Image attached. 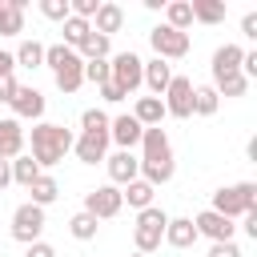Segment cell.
<instances>
[{
    "label": "cell",
    "mask_w": 257,
    "mask_h": 257,
    "mask_svg": "<svg viewBox=\"0 0 257 257\" xmlns=\"http://www.w3.org/2000/svg\"><path fill=\"white\" fill-rule=\"evenodd\" d=\"M177 173V161H173V145H169V133L157 124V128H145L141 137V181H149L153 189L173 181Z\"/></svg>",
    "instance_id": "1"
},
{
    "label": "cell",
    "mask_w": 257,
    "mask_h": 257,
    "mask_svg": "<svg viewBox=\"0 0 257 257\" xmlns=\"http://www.w3.org/2000/svg\"><path fill=\"white\" fill-rule=\"evenodd\" d=\"M68 149H72V133L64 124H52V120H36L32 124V153L28 157L40 165V173L52 169L56 161H64Z\"/></svg>",
    "instance_id": "2"
},
{
    "label": "cell",
    "mask_w": 257,
    "mask_h": 257,
    "mask_svg": "<svg viewBox=\"0 0 257 257\" xmlns=\"http://www.w3.org/2000/svg\"><path fill=\"white\" fill-rule=\"evenodd\" d=\"M44 64L52 68V80H56L60 92L72 96V92L84 84V60H80L72 48H64V44H44Z\"/></svg>",
    "instance_id": "3"
},
{
    "label": "cell",
    "mask_w": 257,
    "mask_h": 257,
    "mask_svg": "<svg viewBox=\"0 0 257 257\" xmlns=\"http://www.w3.org/2000/svg\"><path fill=\"white\" fill-rule=\"evenodd\" d=\"M209 209L221 213V217H229V221H237V217H245L249 209H257V185H253V181L225 185V189L213 193V205H209Z\"/></svg>",
    "instance_id": "4"
},
{
    "label": "cell",
    "mask_w": 257,
    "mask_h": 257,
    "mask_svg": "<svg viewBox=\"0 0 257 257\" xmlns=\"http://www.w3.org/2000/svg\"><path fill=\"white\" fill-rule=\"evenodd\" d=\"M165 225H169V213H165V209H157V205L141 209V213H137V225H133L137 253H153V249H161V241H165Z\"/></svg>",
    "instance_id": "5"
},
{
    "label": "cell",
    "mask_w": 257,
    "mask_h": 257,
    "mask_svg": "<svg viewBox=\"0 0 257 257\" xmlns=\"http://www.w3.org/2000/svg\"><path fill=\"white\" fill-rule=\"evenodd\" d=\"M141 76H145V60H141L137 52H116V56L108 60V80H112L124 96L141 88Z\"/></svg>",
    "instance_id": "6"
},
{
    "label": "cell",
    "mask_w": 257,
    "mask_h": 257,
    "mask_svg": "<svg viewBox=\"0 0 257 257\" xmlns=\"http://www.w3.org/2000/svg\"><path fill=\"white\" fill-rule=\"evenodd\" d=\"M161 104H165V116L189 120V116H193V80H189V76H181V72H173V80H169V88H165Z\"/></svg>",
    "instance_id": "7"
},
{
    "label": "cell",
    "mask_w": 257,
    "mask_h": 257,
    "mask_svg": "<svg viewBox=\"0 0 257 257\" xmlns=\"http://www.w3.org/2000/svg\"><path fill=\"white\" fill-rule=\"evenodd\" d=\"M40 233H44V209L32 205V201L16 205V213H12V241L32 245V241H40Z\"/></svg>",
    "instance_id": "8"
},
{
    "label": "cell",
    "mask_w": 257,
    "mask_h": 257,
    "mask_svg": "<svg viewBox=\"0 0 257 257\" xmlns=\"http://www.w3.org/2000/svg\"><path fill=\"white\" fill-rule=\"evenodd\" d=\"M149 44H153L157 60H181V56H189V32H177L169 24H157L149 32Z\"/></svg>",
    "instance_id": "9"
},
{
    "label": "cell",
    "mask_w": 257,
    "mask_h": 257,
    "mask_svg": "<svg viewBox=\"0 0 257 257\" xmlns=\"http://www.w3.org/2000/svg\"><path fill=\"white\" fill-rule=\"evenodd\" d=\"M120 209H124V201H120V189L116 185H96V189L84 193V213H92L96 221H108Z\"/></svg>",
    "instance_id": "10"
},
{
    "label": "cell",
    "mask_w": 257,
    "mask_h": 257,
    "mask_svg": "<svg viewBox=\"0 0 257 257\" xmlns=\"http://www.w3.org/2000/svg\"><path fill=\"white\" fill-rule=\"evenodd\" d=\"M72 153L80 165H100L108 157V128H96V133H80L72 141Z\"/></svg>",
    "instance_id": "11"
},
{
    "label": "cell",
    "mask_w": 257,
    "mask_h": 257,
    "mask_svg": "<svg viewBox=\"0 0 257 257\" xmlns=\"http://www.w3.org/2000/svg\"><path fill=\"white\" fill-rule=\"evenodd\" d=\"M44 92L32 88V84H20L16 96H12V120H40L44 116Z\"/></svg>",
    "instance_id": "12"
},
{
    "label": "cell",
    "mask_w": 257,
    "mask_h": 257,
    "mask_svg": "<svg viewBox=\"0 0 257 257\" xmlns=\"http://www.w3.org/2000/svg\"><path fill=\"white\" fill-rule=\"evenodd\" d=\"M193 229H197V237H209L213 245H217V241H233V233H237V225H233L229 217L213 213V209L197 213V217H193Z\"/></svg>",
    "instance_id": "13"
},
{
    "label": "cell",
    "mask_w": 257,
    "mask_h": 257,
    "mask_svg": "<svg viewBox=\"0 0 257 257\" xmlns=\"http://www.w3.org/2000/svg\"><path fill=\"white\" fill-rule=\"evenodd\" d=\"M141 137H145V128L137 124V116H133V112H120V116H112V120H108V141H116V149L133 153V149L141 145Z\"/></svg>",
    "instance_id": "14"
},
{
    "label": "cell",
    "mask_w": 257,
    "mask_h": 257,
    "mask_svg": "<svg viewBox=\"0 0 257 257\" xmlns=\"http://www.w3.org/2000/svg\"><path fill=\"white\" fill-rule=\"evenodd\" d=\"M104 169H108V181H112L116 189H124L128 181H137V177H141V157H133V153L116 149L112 157H104Z\"/></svg>",
    "instance_id": "15"
},
{
    "label": "cell",
    "mask_w": 257,
    "mask_h": 257,
    "mask_svg": "<svg viewBox=\"0 0 257 257\" xmlns=\"http://www.w3.org/2000/svg\"><path fill=\"white\" fill-rule=\"evenodd\" d=\"M88 24H92V32L112 36V32H120V28H124V8H120V4H112V0H100L96 16H92Z\"/></svg>",
    "instance_id": "16"
},
{
    "label": "cell",
    "mask_w": 257,
    "mask_h": 257,
    "mask_svg": "<svg viewBox=\"0 0 257 257\" xmlns=\"http://www.w3.org/2000/svg\"><path fill=\"white\" fill-rule=\"evenodd\" d=\"M20 153H24V128H20V120L4 116L0 120V161H16Z\"/></svg>",
    "instance_id": "17"
},
{
    "label": "cell",
    "mask_w": 257,
    "mask_h": 257,
    "mask_svg": "<svg viewBox=\"0 0 257 257\" xmlns=\"http://www.w3.org/2000/svg\"><path fill=\"white\" fill-rule=\"evenodd\" d=\"M241 56H245V48H241V44H221V48L213 52V84H217L221 76L241 72Z\"/></svg>",
    "instance_id": "18"
},
{
    "label": "cell",
    "mask_w": 257,
    "mask_h": 257,
    "mask_svg": "<svg viewBox=\"0 0 257 257\" xmlns=\"http://www.w3.org/2000/svg\"><path fill=\"white\" fill-rule=\"evenodd\" d=\"M169 80H173V64L169 60H145V76H141V84L153 92V96H165V88H169Z\"/></svg>",
    "instance_id": "19"
},
{
    "label": "cell",
    "mask_w": 257,
    "mask_h": 257,
    "mask_svg": "<svg viewBox=\"0 0 257 257\" xmlns=\"http://www.w3.org/2000/svg\"><path fill=\"white\" fill-rule=\"evenodd\" d=\"M24 8H28V0H0V36L24 32Z\"/></svg>",
    "instance_id": "20"
},
{
    "label": "cell",
    "mask_w": 257,
    "mask_h": 257,
    "mask_svg": "<svg viewBox=\"0 0 257 257\" xmlns=\"http://www.w3.org/2000/svg\"><path fill=\"white\" fill-rule=\"evenodd\" d=\"M193 241H197L193 217H169V225H165V245H173V249H189Z\"/></svg>",
    "instance_id": "21"
},
{
    "label": "cell",
    "mask_w": 257,
    "mask_h": 257,
    "mask_svg": "<svg viewBox=\"0 0 257 257\" xmlns=\"http://www.w3.org/2000/svg\"><path fill=\"white\" fill-rule=\"evenodd\" d=\"M133 116H137L141 128H157V124L165 120V104H161V96H137Z\"/></svg>",
    "instance_id": "22"
},
{
    "label": "cell",
    "mask_w": 257,
    "mask_h": 257,
    "mask_svg": "<svg viewBox=\"0 0 257 257\" xmlns=\"http://www.w3.org/2000/svg\"><path fill=\"white\" fill-rule=\"evenodd\" d=\"M153 193H157V189H153L149 181H141V177H137V181H128V185L120 189V201H128V209H137V213H141V209H149V205H153Z\"/></svg>",
    "instance_id": "23"
},
{
    "label": "cell",
    "mask_w": 257,
    "mask_h": 257,
    "mask_svg": "<svg viewBox=\"0 0 257 257\" xmlns=\"http://www.w3.org/2000/svg\"><path fill=\"white\" fill-rule=\"evenodd\" d=\"M28 193H32V205H52L56 197H60V185H56V177H48V173H40L32 185H28Z\"/></svg>",
    "instance_id": "24"
},
{
    "label": "cell",
    "mask_w": 257,
    "mask_h": 257,
    "mask_svg": "<svg viewBox=\"0 0 257 257\" xmlns=\"http://www.w3.org/2000/svg\"><path fill=\"white\" fill-rule=\"evenodd\" d=\"M165 24L177 28V32H189V24H193V8H189V0H169V4H165Z\"/></svg>",
    "instance_id": "25"
},
{
    "label": "cell",
    "mask_w": 257,
    "mask_h": 257,
    "mask_svg": "<svg viewBox=\"0 0 257 257\" xmlns=\"http://www.w3.org/2000/svg\"><path fill=\"white\" fill-rule=\"evenodd\" d=\"M217 108H221L217 88H213V84H197V88H193V112H197V116H213Z\"/></svg>",
    "instance_id": "26"
},
{
    "label": "cell",
    "mask_w": 257,
    "mask_h": 257,
    "mask_svg": "<svg viewBox=\"0 0 257 257\" xmlns=\"http://www.w3.org/2000/svg\"><path fill=\"white\" fill-rule=\"evenodd\" d=\"M189 8H193V20H201V24H221L225 20L221 0H189Z\"/></svg>",
    "instance_id": "27"
},
{
    "label": "cell",
    "mask_w": 257,
    "mask_h": 257,
    "mask_svg": "<svg viewBox=\"0 0 257 257\" xmlns=\"http://www.w3.org/2000/svg\"><path fill=\"white\" fill-rule=\"evenodd\" d=\"M12 56H16V68H40L44 64V44L40 40H20V48Z\"/></svg>",
    "instance_id": "28"
},
{
    "label": "cell",
    "mask_w": 257,
    "mask_h": 257,
    "mask_svg": "<svg viewBox=\"0 0 257 257\" xmlns=\"http://www.w3.org/2000/svg\"><path fill=\"white\" fill-rule=\"evenodd\" d=\"M76 56H80V60H108V36L88 32V36H84V44L76 48Z\"/></svg>",
    "instance_id": "29"
},
{
    "label": "cell",
    "mask_w": 257,
    "mask_h": 257,
    "mask_svg": "<svg viewBox=\"0 0 257 257\" xmlns=\"http://www.w3.org/2000/svg\"><path fill=\"white\" fill-rule=\"evenodd\" d=\"M96 229H100V221H96L92 213H84V209H80V213H72V221H68V233H72L76 241H92V237H96Z\"/></svg>",
    "instance_id": "30"
},
{
    "label": "cell",
    "mask_w": 257,
    "mask_h": 257,
    "mask_svg": "<svg viewBox=\"0 0 257 257\" xmlns=\"http://www.w3.org/2000/svg\"><path fill=\"white\" fill-rule=\"evenodd\" d=\"M88 32H92V24H88V20L68 16V20H64V48H72V52H76V48L84 44V36H88Z\"/></svg>",
    "instance_id": "31"
},
{
    "label": "cell",
    "mask_w": 257,
    "mask_h": 257,
    "mask_svg": "<svg viewBox=\"0 0 257 257\" xmlns=\"http://www.w3.org/2000/svg\"><path fill=\"white\" fill-rule=\"evenodd\" d=\"M8 165H12V181H16V185H24V189L40 177V165H36L32 157H24V153H20L16 161H8Z\"/></svg>",
    "instance_id": "32"
},
{
    "label": "cell",
    "mask_w": 257,
    "mask_h": 257,
    "mask_svg": "<svg viewBox=\"0 0 257 257\" xmlns=\"http://www.w3.org/2000/svg\"><path fill=\"white\" fill-rule=\"evenodd\" d=\"M213 88H217V96H245V92H249V80H245L241 72H233V76H221Z\"/></svg>",
    "instance_id": "33"
},
{
    "label": "cell",
    "mask_w": 257,
    "mask_h": 257,
    "mask_svg": "<svg viewBox=\"0 0 257 257\" xmlns=\"http://www.w3.org/2000/svg\"><path fill=\"white\" fill-rule=\"evenodd\" d=\"M40 16H44V20H60V24H64V20L72 16V8H68V0H40Z\"/></svg>",
    "instance_id": "34"
},
{
    "label": "cell",
    "mask_w": 257,
    "mask_h": 257,
    "mask_svg": "<svg viewBox=\"0 0 257 257\" xmlns=\"http://www.w3.org/2000/svg\"><path fill=\"white\" fill-rule=\"evenodd\" d=\"M108 120H112V116H108L104 108H84V112H80V128H84V133H96V128H108Z\"/></svg>",
    "instance_id": "35"
},
{
    "label": "cell",
    "mask_w": 257,
    "mask_h": 257,
    "mask_svg": "<svg viewBox=\"0 0 257 257\" xmlns=\"http://www.w3.org/2000/svg\"><path fill=\"white\" fill-rule=\"evenodd\" d=\"M84 80H92L96 88L108 84V60H84Z\"/></svg>",
    "instance_id": "36"
},
{
    "label": "cell",
    "mask_w": 257,
    "mask_h": 257,
    "mask_svg": "<svg viewBox=\"0 0 257 257\" xmlns=\"http://www.w3.org/2000/svg\"><path fill=\"white\" fill-rule=\"evenodd\" d=\"M209 257H241V249H237V241H217L209 249Z\"/></svg>",
    "instance_id": "37"
},
{
    "label": "cell",
    "mask_w": 257,
    "mask_h": 257,
    "mask_svg": "<svg viewBox=\"0 0 257 257\" xmlns=\"http://www.w3.org/2000/svg\"><path fill=\"white\" fill-rule=\"evenodd\" d=\"M16 76H8V80H0V104H12V96H16Z\"/></svg>",
    "instance_id": "38"
},
{
    "label": "cell",
    "mask_w": 257,
    "mask_h": 257,
    "mask_svg": "<svg viewBox=\"0 0 257 257\" xmlns=\"http://www.w3.org/2000/svg\"><path fill=\"white\" fill-rule=\"evenodd\" d=\"M24 257H56V249H52V245H48V241H32V245H28V253H24Z\"/></svg>",
    "instance_id": "39"
},
{
    "label": "cell",
    "mask_w": 257,
    "mask_h": 257,
    "mask_svg": "<svg viewBox=\"0 0 257 257\" xmlns=\"http://www.w3.org/2000/svg\"><path fill=\"white\" fill-rule=\"evenodd\" d=\"M12 72H16V56H12V52H4V48H0V80H8V76H12Z\"/></svg>",
    "instance_id": "40"
},
{
    "label": "cell",
    "mask_w": 257,
    "mask_h": 257,
    "mask_svg": "<svg viewBox=\"0 0 257 257\" xmlns=\"http://www.w3.org/2000/svg\"><path fill=\"white\" fill-rule=\"evenodd\" d=\"M241 32H245L249 40H257V12H245V16H241Z\"/></svg>",
    "instance_id": "41"
},
{
    "label": "cell",
    "mask_w": 257,
    "mask_h": 257,
    "mask_svg": "<svg viewBox=\"0 0 257 257\" xmlns=\"http://www.w3.org/2000/svg\"><path fill=\"white\" fill-rule=\"evenodd\" d=\"M100 96H104L108 104H116V100H124V92H120V88H116L112 80H108V84H100Z\"/></svg>",
    "instance_id": "42"
},
{
    "label": "cell",
    "mask_w": 257,
    "mask_h": 257,
    "mask_svg": "<svg viewBox=\"0 0 257 257\" xmlns=\"http://www.w3.org/2000/svg\"><path fill=\"white\" fill-rule=\"evenodd\" d=\"M245 233L257 241V209H249V213H245Z\"/></svg>",
    "instance_id": "43"
},
{
    "label": "cell",
    "mask_w": 257,
    "mask_h": 257,
    "mask_svg": "<svg viewBox=\"0 0 257 257\" xmlns=\"http://www.w3.org/2000/svg\"><path fill=\"white\" fill-rule=\"evenodd\" d=\"M8 185H12V165L0 161V189H8Z\"/></svg>",
    "instance_id": "44"
},
{
    "label": "cell",
    "mask_w": 257,
    "mask_h": 257,
    "mask_svg": "<svg viewBox=\"0 0 257 257\" xmlns=\"http://www.w3.org/2000/svg\"><path fill=\"white\" fill-rule=\"evenodd\" d=\"M133 257H149V253H133Z\"/></svg>",
    "instance_id": "45"
}]
</instances>
